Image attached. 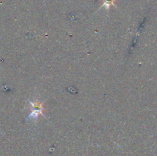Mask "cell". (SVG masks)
<instances>
[{
	"label": "cell",
	"mask_w": 157,
	"mask_h": 156,
	"mask_svg": "<svg viewBox=\"0 0 157 156\" xmlns=\"http://www.w3.org/2000/svg\"><path fill=\"white\" fill-rule=\"evenodd\" d=\"M113 0H104V6L107 7V9L108 7H110V6L111 4H113Z\"/></svg>",
	"instance_id": "obj_1"
}]
</instances>
